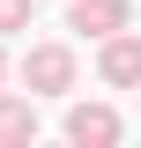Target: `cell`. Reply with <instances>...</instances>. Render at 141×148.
Listing matches in <instances>:
<instances>
[{"mask_svg":"<svg viewBox=\"0 0 141 148\" xmlns=\"http://www.w3.org/2000/svg\"><path fill=\"white\" fill-rule=\"evenodd\" d=\"M22 74H30L37 89H67V82H74V59L59 52V45H45V52H30V67H22Z\"/></svg>","mask_w":141,"mask_h":148,"instance_id":"7a4b0ae2","label":"cell"},{"mask_svg":"<svg viewBox=\"0 0 141 148\" xmlns=\"http://www.w3.org/2000/svg\"><path fill=\"white\" fill-rule=\"evenodd\" d=\"M30 133H37L30 104H0V141H30Z\"/></svg>","mask_w":141,"mask_h":148,"instance_id":"5b68a950","label":"cell"},{"mask_svg":"<svg viewBox=\"0 0 141 148\" xmlns=\"http://www.w3.org/2000/svg\"><path fill=\"white\" fill-rule=\"evenodd\" d=\"M30 8H37V0H0V30H15V22H30Z\"/></svg>","mask_w":141,"mask_h":148,"instance_id":"8992f818","label":"cell"},{"mask_svg":"<svg viewBox=\"0 0 141 148\" xmlns=\"http://www.w3.org/2000/svg\"><path fill=\"white\" fill-rule=\"evenodd\" d=\"M104 82H141V37H119L104 52Z\"/></svg>","mask_w":141,"mask_h":148,"instance_id":"277c9868","label":"cell"},{"mask_svg":"<svg viewBox=\"0 0 141 148\" xmlns=\"http://www.w3.org/2000/svg\"><path fill=\"white\" fill-rule=\"evenodd\" d=\"M67 133H74V141H119V111H104V104H74V111H67Z\"/></svg>","mask_w":141,"mask_h":148,"instance_id":"6da1fadb","label":"cell"},{"mask_svg":"<svg viewBox=\"0 0 141 148\" xmlns=\"http://www.w3.org/2000/svg\"><path fill=\"white\" fill-rule=\"evenodd\" d=\"M119 22H126V0H74V30L104 37V30H119Z\"/></svg>","mask_w":141,"mask_h":148,"instance_id":"3957f363","label":"cell"}]
</instances>
